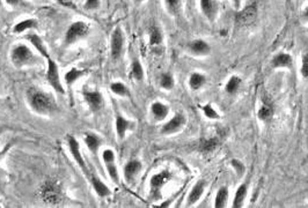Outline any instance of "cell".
I'll return each mask as SVG.
<instances>
[{"label":"cell","mask_w":308,"mask_h":208,"mask_svg":"<svg viewBox=\"0 0 308 208\" xmlns=\"http://www.w3.org/2000/svg\"><path fill=\"white\" fill-rule=\"evenodd\" d=\"M91 31V27L87 22L85 21H74L69 25L66 29L64 40H63V46L69 47L73 44L78 43L79 41L84 40L88 36Z\"/></svg>","instance_id":"3957f363"},{"label":"cell","mask_w":308,"mask_h":208,"mask_svg":"<svg viewBox=\"0 0 308 208\" xmlns=\"http://www.w3.org/2000/svg\"><path fill=\"white\" fill-rule=\"evenodd\" d=\"M87 179H88V182H90V184L92 185V187H93L95 193L97 194V197H100V198L110 197V194H112V190H110V187L108 186V185L104 183L102 179L98 177L96 174H94L93 171H91L90 177H88Z\"/></svg>","instance_id":"4fadbf2b"},{"label":"cell","mask_w":308,"mask_h":208,"mask_svg":"<svg viewBox=\"0 0 308 208\" xmlns=\"http://www.w3.org/2000/svg\"><path fill=\"white\" fill-rule=\"evenodd\" d=\"M81 95L92 113H98L104 108L106 101H104V96L101 92L93 91V89H82Z\"/></svg>","instance_id":"ba28073f"},{"label":"cell","mask_w":308,"mask_h":208,"mask_svg":"<svg viewBox=\"0 0 308 208\" xmlns=\"http://www.w3.org/2000/svg\"><path fill=\"white\" fill-rule=\"evenodd\" d=\"M135 129V123L132 120L128 119L122 115H117L116 119H115V131H116V136L118 140H123L126 136V133L129 131H132Z\"/></svg>","instance_id":"5bb4252c"},{"label":"cell","mask_w":308,"mask_h":208,"mask_svg":"<svg viewBox=\"0 0 308 208\" xmlns=\"http://www.w3.org/2000/svg\"><path fill=\"white\" fill-rule=\"evenodd\" d=\"M101 6V0H85L84 8L87 11H95L98 9Z\"/></svg>","instance_id":"d590c367"},{"label":"cell","mask_w":308,"mask_h":208,"mask_svg":"<svg viewBox=\"0 0 308 208\" xmlns=\"http://www.w3.org/2000/svg\"><path fill=\"white\" fill-rule=\"evenodd\" d=\"M257 18V7L255 4L246 6L237 14V23L239 25H250Z\"/></svg>","instance_id":"8fae6325"},{"label":"cell","mask_w":308,"mask_h":208,"mask_svg":"<svg viewBox=\"0 0 308 208\" xmlns=\"http://www.w3.org/2000/svg\"><path fill=\"white\" fill-rule=\"evenodd\" d=\"M272 116V109L268 105H263L259 111V118L261 120H268Z\"/></svg>","instance_id":"836d02e7"},{"label":"cell","mask_w":308,"mask_h":208,"mask_svg":"<svg viewBox=\"0 0 308 208\" xmlns=\"http://www.w3.org/2000/svg\"><path fill=\"white\" fill-rule=\"evenodd\" d=\"M304 17H305V19H307L308 20V7L305 9V12H304Z\"/></svg>","instance_id":"60d3db41"},{"label":"cell","mask_w":308,"mask_h":208,"mask_svg":"<svg viewBox=\"0 0 308 208\" xmlns=\"http://www.w3.org/2000/svg\"><path fill=\"white\" fill-rule=\"evenodd\" d=\"M85 74H86V69H75V67H73V69H69V71L65 73V75H64L65 85L68 86L69 88H71L72 86L74 85L78 80H80Z\"/></svg>","instance_id":"ffe728a7"},{"label":"cell","mask_w":308,"mask_h":208,"mask_svg":"<svg viewBox=\"0 0 308 208\" xmlns=\"http://www.w3.org/2000/svg\"><path fill=\"white\" fill-rule=\"evenodd\" d=\"M301 73L305 78H308V54L304 56L303 58V67H301Z\"/></svg>","instance_id":"f35d334b"},{"label":"cell","mask_w":308,"mask_h":208,"mask_svg":"<svg viewBox=\"0 0 308 208\" xmlns=\"http://www.w3.org/2000/svg\"><path fill=\"white\" fill-rule=\"evenodd\" d=\"M40 197L47 205H58L63 198L62 187L55 181H46L40 187Z\"/></svg>","instance_id":"277c9868"},{"label":"cell","mask_w":308,"mask_h":208,"mask_svg":"<svg viewBox=\"0 0 308 208\" xmlns=\"http://www.w3.org/2000/svg\"><path fill=\"white\" fill-rule=\"evenodd\" d=\"M47 81L49 83V86L51 87L55 92L59 95H65V88L63 85L62 79H60V73H59V67L55 60L51 57L47 59Z\"/></svg>","instance_id":"5b68a950"},{"label":"cell","mask_w":308,"mask_h":208,"mask_svg":"<svg viewBox=\"0 0 308 208\" xmlns=\"http://www.w3.org/2000/svg\"><path fill=\"white\" fill-rule=\"evenodd\" d=\"M133 1H135L136 4H142V2L145 1V0H133Z\"/></svg>","instance_id":"7bdbcfd3"},{"label":"cell","mask_w":308,"mask_h":208,"mask_svg":"<svg viewBox=\"0 0 308 208\" xmlns=\"http://www.w3.org/2000/svg\"><path fill=\"white\" fill-rule=\"evenodd\" d=\"M130 74L136 81H142L144 79V69L138 59L133 60L131 64V69H130Z\"/></svg>","instance_id":"484cf974"},{"label":"cell","mask_w":308,"mask_h":208,"mask_svg":"<svg viewBox=\"0 0 308 208\" xmlns=\"http://www.w3.org/2000/svg\"><path fill=\"white\" fill-rule=\"evenodd\" d=\"M110 91L113 92V94H115L119 97H129L130 92L129 88L126 87L123 82L120 81H115L110 85Z\"/></svg>","instance_id":"d4e9b609"},{"label":"cell","mask_w":308,"mask_h":208,"mask_svg":"<svg viewBox=\"0 0 308 208\" xmlns=\"http://www.w3.org/2000/svg\"><path fill=\"white\" fill-rule=\"evenodd\" d=\"M5 2L13 8H24L29 6L26 0H5Z\"/></svg>","instance_id":"e575fe53"},{"label":"cell","mask_w":308,"mask_h":208,"mask_svg":"<svg viewBox=\"0 0 308 208\" xmlns=\"http://www.w3.org/2000/svg\"><path fill=\"white\" fill-rule=\"evenodd\" d=\"M142 169V164L139 160L132 159L130 161L126 162V164L124 165V169H123V175H124L125 181L128 183H131L136 179V177L141 174Z\"/></svg>","instance_id":"9a60e30c"},{"label":"cell","mask_w":308,"mask_h":208,"mask_svg":"<svg viewBox=\"0 0 308 208\" xmlns=\"http://www.w3.org/2000/svg\"><path fill=\"white\" fill-rule=\"evenodd\" d=\"M204 190H205V182L204 181H201V182H198L197 184H195V186H193L191 188V191H190V194L188 197V205H192V204H195L196 201H198L199 198L202 197Z\"/></svg>","instance_id":"7402d4cb"},{"label":"cell","mask_w":308,"mask_h":208,"mask_svg":"<svg viewBox=\"0 0 308 208\" xmlns=\"http://www.w3.org/2000/svg\"><path fill=\"white\" fill-rule=\"evenodd\" d=\"M246 196H247V186L246 185H241V186L237 190L236 197H234L233 207H236V208L242 207L243 201L244 199H246Z\"/></svg>","instance_id":"f1b7e54d"},{"label":"cell","mask_w":308,"mask_h":208,"mask_svg":"<svg viewBox=\"0 0 308 208\" xmlns=\"http://www.w3.org/2000/svg\"><path fill=\"white\" fill-rule=\"evenodd\" d=\"M204 83H205V76L199 74V73H193L189 79L190 87H191L192 89H195V91L201 88Z\"/></svg>","instance_id":"f546056e"},{"label":"cell","mask_w":308,"mask_h":208,"mask_svg":"<svg viewBox=\"0 0 308 208\" xmlns=\"http://www.w3.org/2000/svg\"><path fill=\"white\" fill-rule=\"evenodd\" d=\"M201 8L203 14L210 21H213L218 13V4L214 0H201Z\"/></svg>","instance_id":"d6986e66"},{"label":"cell","mask_w":308,"mask_h":208,"mask_svg":"<svg viewBox=\"0 0 308 208\" xmlns=\"http://www.w3.org/2000/svg\"><path fill=\"white\" fill-rule=\"evenodd\" d=\"M165 4H166L168 12L171 13V14H175L180 8L181 0H165Z\"/></svg>","instance_id":"d6a6232c"},{"label":"cell","mask_w":308,"mask_h":208,"mask_svg":"<svg viewBox=\"0 0 308 208\" xmlns=\"http://www.w3.org/2000/svg\"><path fill=\"white\" fill-rule=\"evenodd\" d=\"M170 178H171V174L169 171H166V170L152 176V178L150 181L152 193H153L154 196H157L159 192H160L161 188H163L165 185L170 181Z\"/></svg>","instance_id":"2e32d148"},{"label":"cell","mask_w":308,"mask_h":208,"mask_svg":"<svg viewBox=\"0 0 308 208\" xmlns=\"http://www.w3.org/2000/svg\"><path fill=\"white\" fill-rule=\"evenodd\" d=\"M56 1H62V0H56Z\"/></svg>","instance_id":"ee69618b"},{"label":"cell","mask_w":308,"mask_h":208,"mask_svg":"<svg viewBox=\"0 0 308 208\" xmlns=\"http://www.w3.org/2000/svg\"><path fill=\"white\" fill-rule=\"evenodd\" d=\"M184 123H186V118H184V116H182V115H176V116H174L169 121H167V123L164 125L163 129H161V132L164 134L176 133L177 131L182 129Z\"/></svg>","instance_id":"e0dca14e"},{"label":"cell","mask_w":308,"mask_h":208,"mask_svg":"<svg viewBox=\"0 0 308 208\" xmlns=\"http://www.w3.org/2000/svg\"><path fill=\"white\" fill-rule=\"evenodd\" d=\"M102 161L104 164V168L109 175L110 179L113 181V183L119 184V172L118 168L116 165V156L115 152L110 148H106L102 150Z\"/></svg>","instance_id":"9c48e42d"},{"label":"cell","mask_w":308,"mask_h":208,"mask_svg":"<svg viewBox=\"0 0 308 208\" xmlns=\"http://www.w3.org/2000/svg\"><path fill=\"white\" fill-rule=\"evenodd\" d=\"M84 142L86 147H87L88 150L93 158L98 161V152H100L101 146H102V138L100 136H97L96 133L94 132H88L85 134L84 137Z\"/></svg>","instance_id":"7c38bea8"},{"label":"cell","mask_w":308,"mask_h":208,"mask_svg":"<svg viewBox=\"0 0 308 208\" xmlns=\"http://www.w3.org/2000/svg\"><path fill=\"white\" fill-rule=\"evenodd\" d=\"M11 62L17 69L29 67L41 63V56L27 44L19 43L11 50Z\"/></svg>","instance_id":"7a4b0ae2"},{"label":"cell","mask_w":308,"mask_h":208,"mask_svg":"<svg viewBox=\"0 0 308 208\" xmlns=\"http://www.w3.org/2000/svg\"><path fill=\"white\" fill-rule=\"evenodd\" d=\"M272 64H274L275 67H287L291 66L292 58L290 54L287 53H278L272 60Z\"/></svg>","instance_id":"83f0119b"},{"label":"cell","mask_w":308,"mask_h":208,"mask_svg":"<svg viewBox=\"0 0 308 208\" xmlns=\"http://www.w3.org/2000/svg\"><path fill=\"white\" fill-rule=\"evenodd\" d=\"M218 145V141L217 139H209L206 140V141H204L202 143V149L204 150V152H211V150H213L215 147H217Z\"/></svg>","instance_id":"8d00e7d4"},{"label":"cell","mask_w":308,"mask_h":208,"mask_svg":"<svg viewBox=\"0 0 308 208\" xmlns=\"http://www.w3.org/2000/svg\"><path fill=\"white\" fill-rule=\"evenodd\" d=\"M160 86H161V88L166 89V91H171V89L174 88V78H173V75L169 74V73H165V74L161 75Z\"/></svg>","instance_id":"4dcf8cb0"},{"label":"cell","mask_w":308,"mask_h":208,"mask_svg":"<svg viewBox=\"0 0 308 208\" xmlns=\"http://www.w3.org/2000/svg\"><path fill=\"white\" fill-rule=\"evenodd\" d=\"M37 28H39V21L36 19H26V20H22L15 23L13 25V29H12V33L20 35L27 33V31L37 29Z\"/></svg>","instance_id":"ac0fdd59"},{"label":"cell","mask_w":308,"mask_h":208,"mask_svg":"<svg viewBox=\"0 0 308 208\" xmlns=\"http://www.w3.org/2000/svg\"><path fill=\"white\" fill-rule=\"evenodd\" d=\"M27 40L28 43L30 44L31 46L34 47L35 50H36V52L40 54L41 57L44 59H47L50 58V52L49 50H47V47L46 46V43H44V41L42 40V37L40 36L37 33H34V31H27V35L26 37H24Z\"/></svg>","instance_id":"30bf717a"},{"label":"cell","mask_w":308,"mask_h":208,"mask_svg":"<svg viewBox=\"0 0 308 208\" xmlns=\"http://www.w3.org/2000/svg\"><path fill=\"white\" fill-rule=\"evenodd\" d=\"M241 85V79L237 78V76H232L230 79V81L227 82L226 85V92L228 94H234V92H237Z\"/></svg>","instance_id":"1f68e13d"},{"label":"cell","mask_w":308,"mask_h":208,"mask_svg":"<svg viewBox=\"0 0 308 208\" xmlns=\"http://www.w3.org/2000/svg\"><path fill=\"white\" fill-rule=\"evenodd\" d=\"M0 207H1V206H0Z\"/></svg>","instance_id":"f6af8a7d"},{"label":"cell","mask_w":308,"mask_h":208,"mask_svg":"<svg viewBox=\"0 0 308 208\" xmlns=\"http://www.w3.org/2000/svg\"><path fill=\"white\" fill-rule=\"evenodd\" d=\"M228 199V190L227 187H220L219 188L217 196H215V200H214V207L217 208H223L226 206Z\"/></svg>","instance_id":"4316f807"},{"label":"cell","mask_w":308,"mask_h":208,"mask_svg":"<svg viewBox=\"0 0 308 208\" xmlns=\"http://www.w3.org/2000/svg\"><path fill=\"white\" fill-rule=\"evenodd\" d=\"M26 98L31 110L42 116H50L57 110L56 102L53 101V98L41 89L29 88L26 92Z\"/></svg>","instance_id":"6da1fadb"},{"label":"cell","mask_w":308,"mask_h":208,"mask_svg":"<svg viewBox=\"0 0 308 208\" xmlns=\"http://www.w3.org/2000/svg\"><path fill=\"white\" fill-rule=\"evenodd\" d=\"M190 49L193 53L196 54H208L210 52V46L206 42L202 40H197L193 41L191 44H190Z\"/></svg>","instance_id":"cb8c5ba5"},{"label":"cell","mask_w":308,"mask_h":208,"mask_svg":"<svg viewBox=\"0 0 308 208\" xmlns=\"http://www.w3.org/2000/svg\"><path fill=\"white\" fill-rule=\"evenodd\" d=\"M151 113L154 119L164 120L169 114V108L161 102H154L151 105Z\"/></svg>","instance_id":"44dd1931"},{"label":"cell","mask_w":308,"mask_h":208,"mask_svg":"<svg viewBox=\"0 0 308 208\" xmlns=\"http://www.w3.org/2000/svg\"><path fill=\"white\" fill-rule=\"evenodd\" d=\"M233 1H234V4H236L237 7H239V5H240V0H233Z\"/></svg>","instance_id":"b9f144b4"},{"label":"cell","mask_w":308,"mask_h":208,"mask_svg":"<svg viewBox=\"0 0 308 208\" xmlns=\"http://www.w3.org/2000/svg\"><path fill=\"white\" fill-rule=\"evenodd\" d=\"M124 44H125V37L123 33L122 28L116 27L113 30L112 36H110V57L114 62L119 60L122 57L123 51H124Z\"/></svg>","instance_id":"52a82bcc"},{"label":"cell","mask_w":308,"mask_h":208,"mask_svg":"<svg viewBox=\"0 0 308 208\" xmlns=\"http://www.w3.org/2000/svg\"><path fill=\"white\" fill-rule=\"evenodd\" d=\"M232 165H233L234 168L237 169V174H241V172L244 170L243 164H242V163H240L239 161H237V160H234V161H232Z\"/></svg>","instance_id":"ab89813d"},{"label":"cell","mask_w":308,"mask_h":208,"mask_svg":"<svg viewBox=\"0 0 308 208\" xmlns=\"http://www.w3.org/2000/svg\"><path fill=\"white\" fill-rule=\"evenodd\" d=\"M148 35H150V46H158L160 44H163V31H161L158 25H152L150 29H148Z\"/></svg>","instance_id":"603a6c76"},{"label":"cell","mask_w":308,"mask_h":208,"mask_svg":"<svg viewBox=\"0 0 308 208\" xmlns=\"http://www.w3.org/2000/svg\"><path fill=\"white\" fill-rule=\"evenodd\" d=\"M203 111H204L205 116L208 118H210V119H215V118H218L217 111H215L211 105H205V107L203 108Z\"/></svg>","instance_id":"74e56055"},{"label":"cell","mask_w":308,"mask_h":208,"mask_svg":"<svg viewBox=\"0 0 308 208\" xmlns=\"http://www.w3.org/2000/svg\"><path fill=\"white\" fill-rule=\"evenodd\" d=\"M68 147L70 153H71L73 160H74L75 163H77L80 170L82 171V174L85 175L86 178L90 177L91 175V168L88 166L87 163H86L84 156H82L81 148H80V143L77 140V138L74 136H69L68 137Z\"/></svg>","instance_id":"8992f818"}]
</instances>
